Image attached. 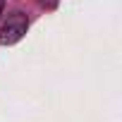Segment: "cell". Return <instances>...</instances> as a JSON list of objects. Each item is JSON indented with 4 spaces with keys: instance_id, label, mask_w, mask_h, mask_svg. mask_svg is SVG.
Here are the masks:
<instances>
[{
    "instance_id": "6da1fadb",
    "label": "cell",
    "mask_w": 122,
    "mask_h": 122,
    "mask_svg": "<svg viewBox=\"0 0 122 122\" xmlns=\"http://www.w3.org/2000/svg\"><path fill=\"white\" fill-rule=\"evenodd\" d=\"M26 29H29V19H26L24 12H15V15H10L7 22L0 26V43H3V46H12V43H17V41L26 34Z\"/></svg>"
},
{
    "instance_id": "7a4b0ae2",
    "label": "cell",
    "mask_w": 122,
    "mask_h": 122,
    "mask_svg": "<svg viewBox=\"0 0 122 122\" xmlns=\"http://www.w3.org/2000/svg\"><path fill=\"white\" fill-rule=\"evenodd\" d=\"M3 10H5V0H0V15H3Z\"/></svg>"
}]
</instances>
